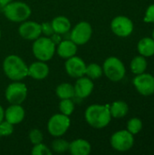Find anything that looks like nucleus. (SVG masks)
<instances>
[{
  "label": "nucleus",
  "instance_id": "1",
  "mask_svg": "<svg viewBox=\"0 0 154 155\" xmlns=\"http://www.w3.org/2000/svg\"><path fill=\"white\" fill-rule=\"evenodd\" d=\"M84 118L87 124L95 129H103L106 127L111 120L110 104H92L86 110Z\"/></svg>",
  "mask_w": 154,
  "mask_h": 155
},
{
  "label": "nucleus",
  "instance_id": "2",
  "mask_svg": "<svg viewBox=\"0 0 154 155\" xmlns=\"http://www.w3.org/2000/svg\"><path fill=\"white\" fill-rule=\"evenodd\" d=\"M3 70L12 81H21L28 75V66L21 57L15 54H10L5 58Z\"/></svg>",
  "mask_w": 154,
  "mask_h": 155
},
{
  "label": "nucleus",
  "instance_id": "3",
  "mask_svg": "<svg viewBox=\"0 0 154 155\" xmlns=\"http://www.w3.org/2000/svg\"><path fill=\"white\" fill-rule=\"evenodd\" d=\"M3 11L5 17L15 23H22L25 21L31 15V8L30 6L20 1L10 2L5 6H3Z\"/></svg>",
  "mask_w": 154,
  "mask_h": 155
},
{
  "label": "nucleus",
  "instance_id": "4",
  "mask_svg": "<svg viewBox=\"0 0 154 155\" xmlns=\"http://www.w3.org/2000/svg\"><path fill=\"white\" fill-rule=\"evenodd\" d=\"M33 54L34 57L43 62L52 59L55 52L54 42L48 37H38L33 44Z\"/></svg>",
  "mask_w": 154,
  "mask_h": 155
},
{
  "label": "nucleus",
  "instance_id": "5",
  "mask_svg": "<svg viewBox=\"0 0 154 155\" xmlns=\"http://www.w3.org/2000/svg\"><path fill=\"white\" fill-rule=\"evenodd\" d=\"M103 71L105 76L112 82L123 80L126 74V68L123 61L115 56H110L104 61Z\"/></svg>",
  "mask_w": 154,
  "mask_h": 155
},
{
  "label": "nucleus",
  "instance_id": "6",
  "mask_svg": "<svg viewBox=\"0 0 154 155\" xmlns=\"http://www.w3.org/2000/svg\"><path fill=\"white\" fill-rule=\"evenodd\" d=\"M110 143L112 148L117 152H128L134 144V135L128 130H120L111 136Z\"/></svg>",
  "mask_w": 154,
  "mask_h": 155
},
{
  "label": "nucleus",
  "instance_id": "7",
  "mask_svg": "<svg viewBox=\"0 0 154 155\" xmlns=\"http://www.w3.org/2000/svg\"><path fill=\"white\" fill-rule=\"evenodd\" d=\"M70 119L67 115L57 114L53 115L47 124V130L54 137L63 136L70 127Z\"/></svg>",
  "mask_w": 154,
  "mask_h": 155
},
{
  "label": "nucleus",
  "instance_id": "8",
  "mask_svg": "<svg viewBox=\"0 0 154 155\" xmlns=\"http://www.w3.org/2000/svg\"><path fill=\"white\" fill-rule=\"evenodd\" d=\"M5 99L11 104H21L27 96V87L19 81L10 84L5 89Z\"/></svg>",
  "mask_w": 154,
  "mask_h": 155
},
{
  "label": "nucleus",
  "instance_id": "9",
  "mask_svg": "<svg viewBox=\"0 0 154 155\" xmlns=\"http://www.w3.org/2000/svg\"><path fill=\"white\" fill-rule=\"evenodd\" d=\"M112 32L119 37L130 36L134 29L133 22L125 15H117L111 22Z\"/></svg>",
  "mask_w": 154,
  "mask_h": 155
},
{
  "label": "nucleus",
  "instance_id": "10",
  "mask_svg": "<svg viewBox=\"0 0 154 155\" xmlns=\"http://www.w3.org/2000/svg\"><path fill=\"white\" fill-rule=\"evenodd\" d=\"M93 28L88 22L82 21L72 29L70 38L77 45H85L92 37Z\"/></svg>",
  "mask_w": 154,
  "mask_h": 155
},
{
  "label": "nucleus",
  "instance_id": "11",
  "mask_svg": "<svg viewBox=\"0 0 154 155\" xmlns=\"http://www.w3.org/2000/svg\"><path fill=\"white\" fill-rule=\"evenodd\" d=\"M133 84L137 92L143 96H150L154 94V75L143 73L135 75Z\"/></svg>",
  "mask_w": 154,
  "mask_h": 155
},
{
  "label": "nucleus",
  "instance_id": "12",
  "mask_svg": "<svg viewBox=\"0 0 154 155\" xmlns=\"http://www.w3.org/2000/svg\"><path fill=\"white\" fill-rule=\"evenodd\" d=\"M65 71L69 76L73 78H79L85 75L86 64L84 60L78 56H72L67 59L64 64Z\"/></svg>",
  "mask_w": 154,
  "mask_h": 155
},
{
  "label": "nucleus",
  "instance_id": "13",
  "mask_svg": "<svg viewBox=\"0 0 154 155\" xmlns=\"http://www.w3.org/2000/svg\"><path fill=\"white\" fill-rule=\"evenodd\" d=\"M18 33L24 39L34 41L42 34L41 25L34 21H24L18 28Z\"/></svg>",
  "mask_w": 154,
  "mask_h": 155
},
{
  "label": "nucleus",
  "instance_id": "14",
  "mask_svg": "<svg viewBox=\"0 0 154 155\" xmlns=\"http://www.w3.org/2000/svg\"><path fill=\"white\" fill-rule=\"evenodd\" d=\"M78 80L76 81L74 84V92H75V96L84 99L88 97L93 90L94 84L89 77H79L77 78Z\"/></svg>",
  "mask_w": 154,
  "mask_h": 155
},
{
  "label": "nucleus",
  "instance_id": "15",
  "mask_svg": "<svg viewBox=\"0 0 154 155\" xmlns=\"http://www.w3.org/2000/svg\"><path fill=\"white\" fill-rule=\"evenodd\" d=\"M25 118V109L20 104H11L5 111V119L12 124H20Z\"/></svg>",
  "mask_w": 154,
  "mask_h": 155
},
{
  "label": "nucleus",
  "instance_id": "16",
  "mask_svg": "<svg viewBox=\"0 0 154 155\" xmlns=\"http://www.w3.org/2000/svg\"><path fill=\"white\" fill-rule=\"evenodd\" d=\"M49 74V67L43 61H37L28 66V75L35 80H43Z\"/></svg>",
  "mask_w": 154,
  "mask_h": 155
},
{
  "label": "nucleus",
  "instance_id": "17",
  "mask_svg": "<svg viewBox=\"0 0 154 155\" xmlns=\"http://www.w3.org/2000/svg\"><path fill=\"white\" fill-rule=\"evenodd\" d=\"M68 151L73 155H88L92 151V147L88 141L76 139L69 143Z\"/></svg>",
  "mask_w": 154,
  "mask_h": 155
},
{
  "label": "nucleus",
  "instance_id": "18",
  "mask_svg": "<svg viewBox=\"0 0 154 155\" xmlns=\"http://www.w3.org/2000/svg\"><path fill=\"white\" fill-rule=\"evenodd\" d=\"M77 52V45H75L72 40H64L61 42L57 47V54L60 57L68 59L75 55Z\"/></svg>",
  "mask_w": 154,
  "mask_h": 155
},
{
  "label": "nucleus",
  "instance_id": "19",
  "mask_svg": "<svg viewBox=\"0 0 154 155\" xmlns=\"http://www.w3.org/2000/svg\"><path fill=\"white\" fill-rule=\"evenodd\" d=\"M137 51L140 55L151 57L154 55V40L152 37H143L137 44Z\"/></svg>",
  "mask_w": 154,
  "mask_h": 155
},
{
  "label": "nucleus",
  "instance_id": "20",
  "mask_svg": "<svg viewBox=\"0 0 154 155\" xmlns=\"http://www.w3.org/2000/svg\"><path fill=\"white\" fill-rule=\"evenodd\" d=\"M54 32L57 35H63L70 31L71 29V22L70 20L63 15L56 16L51 22Z\"/></svg>",
  "mask_w": 154,
  "mask_h": 155
},
{
  "label": "nucleus",
  "instance_id": "21",
  "mask_svg": "<svg viewBox=\"0 0 154 155\" xmlns=\"http://www.w3.org/2000/svg\"><path fill=\"white\" fill-rule=\"evenodd\" d=\"M129 112V106L124 101H115L110 105V113L112 118L121 119L126 116Z\"/></svg>",
  "mask_w": 154,
  "mask_h": 155
},
{
  "label": "nucleus",
  "instance_id": "22",
  "mask_svg": "<svg viewBox=\"0 0 154 155\" xmlns=\"http://www.w3.org/2000/svg\"><path fill=\"white\" fill-rule=\"evenodd\" d=\"M147 66H148V62L146 60V57L143 55H137L133 57L130 64L131 71L135 75L145 73Z\"/></svg>",
  "mask_w": 154,
  "mask_h": 155
},
{
  "label": "nucleus",
  "instance_id": "23",
  "mask_svg": "<svg viewBox=\"0 0 154 155\" xmlns=\"http://www.w3.org/2000/svg\"><path fill=\"white\" fill-rule=\"evenodd\" d=\"M56 95L58 98L62 99H72L75 96L74 86L68 83H62L60 84L55 90Z\"/></svg>",
  "mask_w": 154,
  "mask_h": 155
},
{
  "label": "nucleus",
  "instance_id": "24",
  "mask_svg": "<svg viewBox=\"0 0 154 155\" xmlns=\"http://www.w3.org/2000/svg\"><path fill=\"white\" fill-rule=\"evenodd\" d=\"M103 67L98 64L93 63L86 65L85 75H87V77H89L90 79H98L103 75Z\"/></svg>",
  "mask_w": 154,
  "mask_h": 155
},
{
  "label": "nucleus",
  "instance_id": "25",
  "mask_svg": "<svg viewBox=\"0 0 154 155\" xmlns=\"http://www.w3.org/2000/svg\"><path fill=\"white\" fill-rule=\"evenodd\" d=\"M143 121L138 118V117H133L131 118L128 122H127V129L132 134L136 135L138 134L142 130H143Z\"/></svg>",
  "mask_w": 154,
  "mask_h": 155
},
{
  "label": "nucleus",
  "instance_id": "26",
  "mask_svg": "<svg viewBox=\"0 0 154 155\" xmlns=\"http://www.w3.org/2000/svg\"><path fill=\"white\" fill-rule=\"evenodd\" d=\"M59 109L64 115H71L74 110V104L72 99H62L59 104Z\"/></svg>",
  "mask_w": 154,
  "mask_h": 155
},
{
  "label": "nucleus",
  "instance_id": "27",
  "mask_svg": "<svg viewBox=\"0 0 154 155\" xmlns=\"http://www.w3.org/2000/svg\"><path fill=\"white\" fill-rule=\"evenodd\" d=\"M52 149L55 153H63L68 151V149H69V143L66 142L64 139H61V138L57 137V139L54 140V142L52 143Z\"/></svg>",
  "mask_w": 154,
  "mask_h": 155
},
{
  "label": "nucleus",
  "instance_id": "28",
  "mask_svg": "<svg viewBox=\"0 0 154 155\" xmlns=\"http://www.w3.org/2000/svg\"><path fill=\"white\" fill-rule=\"evenodd\" d=\"M31 153L33 155H51L52 152L46 145L41 143L34 145Z\"/></svg>",
  "mask_w": 154,
  "mask_h": 155
},
{
  "label": "nucleus",
  "instance_id": "29",
  "mask_svg": "<svg viewBox=\"0 0 154 155\" xmlns=\"http://www.w3.org/2000/svg\"><path fill=\"white\" fill-rule=\"evenodd\" d=\"M14 132V124L7 121H2L0 123V136H9Z\"/></svg>",
  "mask_w": 154,
  "mask_h": 155
},
{
  "label": "nucleus",
  "instance_id": "30",
  "mask_svg": "<svg viewBox=\"0 0 154 155\" xmlns=\"http://www.w3.org/2000/svg\"><path fill=\"white\" fill-rule=\"evenodd\" d=\"M44 136H43V133L38 130V129H33L29 132V140L31 141V143L34 145V144H38L41 143L43 142Z\"/></svg>",
  "mask_w": 154,
  "mask_h": 155
},
{
  "label": "nucleus",
  "instance_id": "31",
  "mask_svg": "<svg viewBox=\"0 0 154 155\" xmlns=\"http://www.w3.org/2000/svg\"><path fill=\"white\" fill-rule=\"evenodd\" d=\"M143 21L145 23H152L154 24V4L150 5L144 14Z\"/></svg>",
  "mask_w": 154,
  "mask_h": 155
},
{
  "label": "nucleus",
  "instance_id": "32",
  "mask_svg": "<svg viewBox=\"0 0 154 155\" xmlns=\"http://www.w3.org/2000/svg\"><path fill=\"white\" fill-rule=\"evenodd\" d=\"M40 25H41V31H42V33H43L44 35L49 36V35H53L54 34L51 23H49V22H44V23H42V24H40Z\"/></svg>",
  "mask_w": 154,
  "mask_h": 155
},
{
  "label": "nucleus",
  "instance_id": "33",
  "mask_svg": "<svg viewBox=\"0 0 154 155\" xmlns=\"http://www.w3.org/2000/svg\"><path fill=\"white\" fill-rule=\"evenodd\" d=\"M5 119V111L3 109V107L0 105V123Z\"/></svg>",
  "mask_w": 154,
  "mask_h": 155
},
{
  "label": "nucleus",
  "instance_id": "34",
  "mask_svg": "<svg viewBox=\"0 0 154 155\" xmlns=\"http://www.w3.org/2000/svg\"><path fill=\"white\" fill-rule=\"evenodd\" d=\"M12 1H14V0H0V6H5V5H7L8 3H10V2H12Z\"/></svg>",
  "mask_w": 154,
  "mask_h": 155
},
{
  "label": "nucleus",
  "instance_id": "35",
  "mask_svg": "<svg viewBox=\"0 0 154 155\" xmlns=\"http://www.w3.org/2000/svg\"><path fill=\"white\" fill-rule=\"evenodd\" d=\"M152 39L154 40V28H153V30H152Z\"/></svg>",
  "mask_w": 154,
  "mask_h": 155
},
{
  "label": "nucleus",
  "instance_id": "36",
  "mask_svg": "<svg viewBox=\"0 0 154 155\" xmlns=\"http://www.w3.org/2000/svg\"><path fill=\"white\" fill-rule=\"evenodd\" d=\"M0 38H1V30H0Z\"/></svg>",
  "mask_w": 154,
  "mask_h": 155
}]
</instances>
